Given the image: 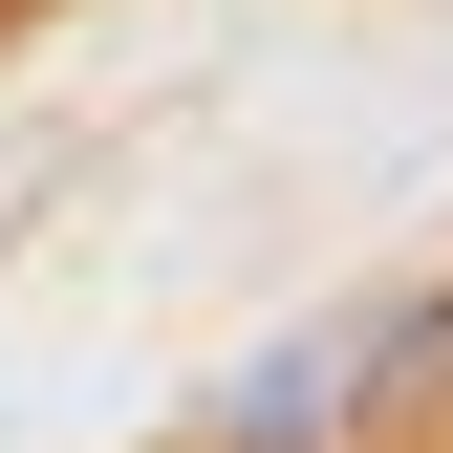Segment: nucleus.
Masks as SVG:
<instances>
[{
  "label": "nucleus",
  "mask_w": 453,
  "mask_h": 453,
  "mask_svg": "<svg viewBox=\"0 0 453 453\" xmlns=\"http://www.w3.org/2000/svg\"><path fill=\"white\" fill-rule=\"evenodd\" d=\"M432 324H453V280H367V303L280 324V346L216 388V411H195V453H324L367 388H411V367H432Z\"/></svg>",
  "instance_id": "nucleus-1"
}]
</instances>
